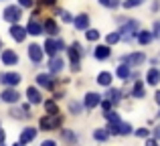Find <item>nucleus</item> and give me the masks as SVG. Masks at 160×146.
<instances>
[{
    "label": "nucleus",
    "mask_w": 160,
    "mask_h": 146,
    "mask_svg": "<svg viewBox=\"0 0 160 146\" xmlns=\"http://www.w3.org/2000/svg\"><path fill=\"white\" fill-rule=\"evenodd\" d=\"M120 39H122V37H120V33H109L106 41H108V45H116V43H118Z\"/></svg>",
    "instance_id": "obj_32"
},
{
    "label": "nucleus",
    "mask_w": 160,
    "mask_h": 146,
    "mask_svg": "<svg viewBox=\"0 0 160 146\" xmlns=\"http://www.w3.org/2000/svg\"><path fill=\"white\" fill-rule=\"evenodd\" d=\"M116 73H118V77H120V79H128V77H130V67L122 63L120 67H118V71H116Z\"/></svg>",
    "instance_id": "obj_25"
},
{
    "label": "nucleus",
    "mask_w": 160,
    "mask_h": 146,
    "mask_svg": "<svg viewBox=\"0 0 160 146\" xmlns=\"http://www.w3.org/2000/svg\"><path fill=\"white\" fill-rule=\"evenodd\" d=\"M99 4H102V6H108V8H116L118 4H120V0H99Z\"/></svg>",
    "instance_id": "obj_34"
},
{
    "label": "nucleus",
    "mask_w": 160,
    "mask_h": 146,
    "mask_svg": "<svg viewBox=\"0 0 160 146\" xmlns=\"http://www.w3.org/2000/svg\"><path fill=\"white\" fill-rule=\"evenodd\" d=\"M63 138H65L67 140V142H71V144H77V138H75V136H73V132H71V130H63Z\"/></svg>",
    "instance_id": "obj_30"
},
{
    "label": "nucleus",
    "mask_w": 160,
    "mask_h": 146,
    "mask_svg": "<svg viewBox=\"0 0 160 146\" xmlns=\"http://www.w3.org/2000/svg\"><path fill=\"white\" fill-rule=\"evenodd\" d=\"M20 16H22V10H20V6H16V4H10V6L4 8V20H8V23L16 24L20 20Z\"/></svg>",
    "instance_id": "obj_3"
},
{
    "label": "nucleus",
    "mask_w": 160,
    "mask_h": 146,
    "mask_svg": "<svg viewBox=\"0 0 160 146\" xmlns=\"http://www.w3.org/2000/svg\"><path fill=\"white\" fill-rule=\"evenodd\" d=\"M73 23H75V28H77V31H85V28L89 27V16L87 14H79V16L73 18Z\"/></svg>",
    "instance_id": "obj_14"
},
{
    "label": "nucleus",
    "mask_w": 160,
    "mask_h": 146,
    "mask_svg": "<svg viewBox=\"0 0 160 146\" xmlns=\"http://www.w3.org/2000/svg\"><path fill=\"white\" fill-rule=\"evenodd\" d=\"M41 146H57V144H55V142H53V140H45V142H43V144H41Z\"/></svg>",
    "instance_id": "obj_43"
},
{
    "label": "nucleus",
    "mask_w": 160,
    "mask_h": 146,
    "mask_svg": "<svg viewBox=\"0 0 160 146\" xmlns=\"http://www.w3.org/2000/svg\"><path fill=\"white\" fill-rule=\"evenodd\" d=\"M28 57H31L32 63L39 65L41 59H43V49H41L39 45H31V47H28Z\"/></svg>",
    "instance_id": "obj_11"
},
{
    "label": "nucleus",
    "mask_w": 160,
    "mask_h": 146,
    "mask_svg": "<svg viewBox=\"0 0 160 146\" xmlns=\"http://www.w3.org/2000/svg\"><path fill=\"white\" fill-rule=\"evenodd\" d=\"M158 116H160V114H158Z\"/></svg>",
    "instance_id": "obj_51"
},
{
    "label": "nucleus",
    "mask_w": 160,
    "mask_h": 146,
    "mask_svg": "<svg viewBox=\"0 0 160 146\" xmlns=\"http://www.w3.org/2000/svg\"><path fill=\"white\" fill-rule=\"evenodd\" d=\"M63 59L61 57H51V59H49V69H51V73H59L63 69Z\"/></svg>",
    "instance_id": "obj_18"
},
{
    "label": "nucleus",
    "mask_w": 160,
    "mask_h": 146,
    "mask_svg": "<svg viewBox=\"0 0 160 146\" xmlns=\"http://www.w3.org/2000/svg\"><path fill=\"white\" fill-rule=\"evenodd\" d=\"M154 134H156V138H160V126H156V130H154Z\"/></svg>",
    "instance_id": "obj_47"
},
{
    "label": "nucleus",
    "mask_w": 160,
    "mask_h": 146,
    "mask_svg": "<svg viewBox=\"0 0 160 146\" xmlns=\"http://www.w3.org/2000/svg\"><path fill=\"white\" fill-rule=\"evenodd\" d=\"M57 49H59V51H63V49H65V43H63L61 39H57Z\"/></svg>",
    "instance_id": "obj_42"
},
{
    "label": "nucleus",
    "mask_w": 160,
    "mask_h": 146,
    "mask_svg": "<svg viewBox=\"0 0 160 146\" xmlns=\"http://www.w3.org/2000/svg\"><path fill=\"white\" fill-rule=\"evenodd\" d=\"M154 37H160V23H156L154 24V33H152Z\"/></svg>",
    "instance_id": "obj_41"
},
{
    "label": "nucleus",
    "mask_w": 160,
    "mask_h": 146,
    "mask_svg": "<svg viewBox=\"0 0 160 146\" xmlns=\"http://www.w3.org/2000/svg\"><path fill=\"white\" fill-rule=\"evenodd\" d=\"M35 4V0H18V6L20 8H31Z\"/></svg>",
    "instance_id": "obj_37"
},
{
    "label": "nucleus",
    "mask_w": 160,
    "mask_h": 146,
    "mask_svg": "<svg viewBox=\"0 0 160 146\" xmlns=\"http://www.w3.org/2000/svg\"><path fill=\"white\" fill-rule=\"evenodd\" d=\"M14 146H24V144H20V142H16V144H14Z\"/></svg>",
    "instance_id": "obj_48"
},
{
    "label": "nucleus",
    "mask_w": 160,
    "mask_h": 146,
    "mask_svg": "<svg viewBox=\"0 0 160 146\" xmlns=\"http://www.w3.org/2000/svg\"><path fill=\"white\" fill-rule=\"evenodd\" d=\"M43 33H49V35H57L59 33V27H57V23H55L53 18H47L45 20V24H43Z\"/></svg>",
    "instance_id": "obj_19"
},
{
    "label": "nucleus",
    "mask_w": 160,
    "mask_h": 146,
    "mask_svg": "<svg viewBox=\"0 0 160 146\" xmlns=\"http://www.w3.org/2000/svg\"><path fill=\"white\" fill-rule=\"evenodd\" d=\"M67 53H69V59H71V69H73V71H79V57H81V47H79V43H73L71 49H67Z\"/></svg>",
    "instance_id": "obj_4"
},
{
    "label": "nucleus",
    "mask_w": 160,
    "mask_h": 146,
    "mask_svg": "<svg viewBox=\"0 0 160 146\" xmlns=\"http://www.w3.org/2000/svg\"><path fill=\"white\" fill-rule=\"evenodd\" d=\"M120 91H118V89H109L108 91V99H109V102H112V103H118V102H120Z\"/></svg>",
    "instance_id": "obj_28"
},
{
    "label": "nucleus",
    "mask_w": 160,
    "mask_h": 146,
    "mask_svg": "<svg viewBox=\"0 0 160 146\" xmlns=\"http://www.w3.org/2000/svg\"><path fill=\"white\" fill-rule=\"evenodd\" d=\"M0 146H4V142H0Z\"/></svg>",
    "instance_id": "obj_49"
},
{
    "label": "nucleus",
    "mask_w": 160,
    "mask_h": 146,
    "mask_svg": "<svg viewBox=\"0 0 160 146\" xmlns=\"http://www.w3.org/2000/svg\"><path fill=\"white\" fill-rule=\"evenodd\" d=\"M154 99H156V103H160V91H156V95H154Z\"/></svg>",
    "instance_id": "obj_46"
},
{
    "label": "nucleus",
    "mask_w": 160,
    "mask_h": 146,
    "mask_svg": "<svg viewBox=\"0 0 160 146\" xmlns=\"http://www.w3.org/2000/svg\"><path fill=\"white\" fill-rule=\"evenodd\" d=\"M146 61V55L144 53H132V55L124 57V65H128V67H136V65H142Z\"/></svg>",
    "instance_id": "obj_5"
},
{
    "label": "nucleus",
    "mask_w": 160,
    "mask_h": 146,
    "mask_svg": "<svg viewBox=\"0 0 160 146\" xmlns=\"http://www.w3.org/2000/svg\"><path fill=\"white\" fill-rule=\"evenodd\" d=\"M136 136L138 138H146V136H148V130H146V128H140V130H136Z\"/></svg>",
    "instance_id": "obj_38"
},
{
    "label": "nucleus",
    "mask_w": 160,
    "mask_h": 146,
    "mask_svg": "<svg viewBox=\"0 0 160 146\" xmlns=\"http://www.w3.org/2000/svg\"><path fill=\"white\" fill-rule=\"evenodd\" d=\"M118 33H120V37L124 41H132L134 37H138V33H140V31H138V23H136V20H128V23H126Z\"/></svg>",
    "instance_id": "obj_2"
},
{
    "label": "nucleus",
    "mask_w": 160,
    "mask_h": 146,
    "mask_svg": "<svg viewBox=\"0 0 160 146\" xmlns=\"http://www.w3.org/2000/svg\"><path fill=\"white\" fill-rule=\"evenodd\" d=\"M61 124H63L61 114H49V116H43V118H41L39 126H41V130H57Z\"/></svg>",
    "instance_id": "obj_1"
},
{
    "label": "nucleus",
    "mask_w": 160,
    "mask_h": 146,
    "mask_svg": "<svg viewBox=\"0 0 160 146\" xmlns=\"http://www.w3.org/2000/svg\"><path fill=\"white\" fill-rule=\"evenodd\" d=\"M102 108L106 112H109V110H112V102H109V99H102Z\"/></svg>",
    "instance_id": "obj_39"
},
{
    "label": "nucleus",
    "mask_w": 160,
    "mask_h": 146,
    "mask_svg": "<svg viewBox=\"0 0 160 146\" xmlns=\"http://www.w3.org/2000/svg\"><path fill=\"white\" fill-rule=\"evenodd\" d=\"M0 98H2V102H6V103H16V102H18V98H20V93L16 89H12V87H8V89L2 91Z\"/></svg>",
    "instance_id": "obj_8"
},
{
    "label": "nucleus",
    "mask_w": 160,
    "mask_h": 146,
    "mask_svg": "<svg viewBox=\"0 0 160 146\" xmlns=\"http://www.w3.org/2000/svg\"><path fill=\"white\" fill-rule=\"evenodd\" d=\"M83 103H85L87 110H93V108H98L99 103H102V95H99V93H93V91H89V93H85V99H83Z\"/></svg>",
    "instance_id": "obj_6"
},
{
    "label": "nucleus",
    "mask_w": 160,
    "mask_h": 146,
    "mask_svg": "<svg viewBox=\"0 0 160 146\" xmlns=\"http://www.w3.org/2000/svg\"><path fill=\"white\" fill-rule=\"evenodd\" d=\"M146 146H158L156 140H146Z\"/></svg>",
    "instance_id": "obj_44"
},
{
    "label": "nucleus",
    "mask_w": 160,
    "mask_h": 146,
    "mask_svg": "<svg viewBox=\"0 0 160 146\" xmlns=\"http://www.w3.org/2000/svg\"><path fill=\"white\" fill-rule=\"evenodd\" d=\"M4 138H6V134H4V132L0 130V142H4Z\"/></svg>",
    "instance_id": "obj_45"
},
{
    "label": "nucleus",
    "mask_w": 160,
    "mask_h": 146,
    "mask_svg": "<svg viewBox=\"0 0 160 146\" xmlns=\"http://www.w3.org/2000/svg\"><path fill=\"white\" fill-rule=\"evenodd\" d=\"M10 37L14 41H18V43H22L24 37H27V28H22L20 24H12L10 27Z\"/></svg>",
    "instance_id": "obj_9"
},
{
    "label": "nucleus",
    "mask_w": 160,
    "mask_h": 146,
    "mask_svg": "<svg viewBox=\"0 0 160 146\" xmlns=\"http://www.w3.org/2000/svg\"><path fill=\"white\" fill-rule=\"evenodd\" d=\"M138 41H140V45H148L150 41H152V33L140 31V33H138Z\"/></svg>",
    "instance_id": "obj_23"
},
{
    "label": "nucleus",
    "mask_w": 160,
    "mask_h": 146,
    "mask_svg": "<svg viewBox=\"0 0 160 146\" xmlns=\"http://www.w3.org/2000/svg\"><path fill=\"white\" fill-rule=\"evenodd\" d=\"M98 83L103 85V87H109V83H112V73H109V71H102L98 75Z\"/></svg>",
    "instance_id": "obj_21"
},
{
    "label": "nucleus",
    "mask_w": 160,
    "mask_h": 146,
    "mask_svg": "<svg viewBox=\"0 0 160 146\" xmlns=\"http://www.w3.org/2000/svg\"><path fill=\"white\" fill-rule=\"evenodd\" d=\"M132 95L134 98H144V83L142 81H136V85L132 89Z\"/></svg>",
    "instance_id": "obj_24"
},
{
    "label": "nucleus",
    "mask_w": 160,
    "mask_h": 146,
    "mask_svg": "<svg viewBox=\"0 0 160 146\" xmlns=\"http://www.w3.org/2000/svg\"><path fill=\"white\" fill-rule=\"evenodd\" d=\"M45 53H47V55L49 57H57V51H59V49H57V41H53V39H47V41H45Z\"/></svg>",
    "instance_id": "obj_17"
},
{
    "label": "nucleus",
    "mask_w": 160,
    "mask_h": 146,
    "mask_svg": "<svg viewBox=\"0 0 160 146\" xmlns=\"http://www.w3.org/2000/svg\"><path fill=\"white\" fill-rule=\"evenodd\" d=\"M85 37H87V41H98L99 39V31H95V28H87Z\"/></svg>",
    "instance_id": "obj_31"
},
{
    "label": "nucleus",
    "mask_w": 160,
    "mask_h": 146,
    "mask_svg": "<svg viewBox=\"0 0 160 146\" xmlns=\"http://www.w3.org/2000/svg\"><path fill=\"white\" fill-rule=\"evenodd\" d=\"M109 47L108 45H99V47H95V51H93V55H95V59H108L109 57Z\"/></svg>",
    "instance_id": "obj_20"
},
{
    "label": "nucleus",
    "mask_w": 160,
    "mask_h": 146,
    "mask_svg": "<svg viewBox=\"0 0 160 146\" xmlns=\"http://www.w3.org/2000/svg\"><path fill=\"white\" fill-rule=\"evenodd\" d=\"M0 49H2V43H0Z\"/></svg>",
    "instance_id": "obj_50"
},
{
    "label": "nucleus",
    "mask_w": 160,
    "mask_h": 146,
    "mask_svg": "<svg viewBox=\"0 0 160 146\" xmlns=\"http://www.w3.org/2000/svg\"><path fill=\"white\" fill-rule=\"evenodd\" d=\"M69 110L73 112V114H79V112H81V106H79L77 102H69Z\"/></svg>",
    "instance_id": "obj_36"
},
{
    "label": "nucleus",
    "mask_w": 160,
    "mask_h": 146,
    "mask_svg": "<svg viewBox=\"0 0 160 146\" xmlns=\"http://www.w3.org/2000/svg\"><path fill=\"white\" fill-rule=\"evenodd\" d=\"M106 120H108L109 124H120V122H122V120H120V116H118L116 112H112V110L106 112Z\"/></svg>",
    "instance_id": "obj_27"
},
{
    "label": "nucleus",
    "mask_w": 160,
    "mask_h": 146,
    "mask_svg": "<svg viewBox=\"0 0 160 146\" xmlns=\"http://www.w3.org/2000/svg\"><path fill=\"white\" fill-rule=\"evenodd\" d=\"M93 138H95V140H102V142H103V140L109 138V132L103 130V128H98V130L93 132Z\"/></svg>",
    "instance_id": "obj_26"
},
{
    "label": "nucleus",
    "mask_w": 160,
    "mask_h": 146,
    "mask_svg": "<svg viewBox=\"0 0 160 146\" xmlns=\"http://www.w3.org/2000/svg\"><path fill=\"white\" fill-rule=\"evenodd\" d=\"M18 63V55L10 49H4L2 51V65H16Z\"/></svg>",
    "instance_id": "obj_10"
},
{
    "label": "nucleus",
    "mask_w": 160,
    "mask_h": 146,
    "mask_svg": "<svg viewBox=\"0 0 160 146\" xmlns=\"http://www.w3.org/2000/svg\"><path fill=\"white\" fill-rule=\"evenodd\" d=\"M41 4H43V6H53L55 2H57V0H39Z\"/></svg>",
    "instance_id": "obj_40"
},
{
    "label": "nucleus",
    "mask_w": 160,
    "mask_h": 146,
    "mask_svg": "<svg viewBox=\"0 0 160 146\" xmlns=\"http://www.w3.org/2000/svg\"><path fill=\"white\" fill-rule=\"evenodd\" d=\"M37 83H39L41 87H45V89H53L55 87V81L51 79V75H47V73H41L39 77H37Z\"/></svg>",
    "instance_id": "obj_13"
},
{
    "label": "nucleus",
    "mask_w": 160,
    "mask_h": 146,
    "mask_svg": "<svg viewBox=\"0 0 160 146\" xmlns=\"http://www.w3.org/2000/svg\"><path fill=\"white\" fill-rule=\"evenodd\" d=\"M45 108H47V112L49 114H59V108H57V103L51 102V99H47L45 102Z\"/></svg>",
    "instance_id": "obj_29"
},
{
    "label": "nucleus",
    "mask_w": 160,
    "mask_h": 146,
    "mask_svg": "<svg viewBox=\"0 0 160 146\" xmlns=\"http://www.w3.org/2000/svg\"><path fill=\"white\" fill-rule=\"evenodd\" d=\"M0 81H2L4 85H8V87H14V85H18V83H20V75L14 73V71L2 73V75H0Z\"/></svg>",
    "instance_id": "obj_7"
},
{
    "label": "nucleus",
    "mask_w": 160,
    "mask_h": 146,
    "mask_svg": "<svg viewBox=\"0 0 160 146\" xmlns=\"http://www.w3.org/2000/svg\"><path fill=\"white\" fill-rule=\"evenodd\" d=\"M57 14L61 16V18L65 20V23H73V16H71V14H69L67 10H57Z\"/></svg>",
    "instance_id": "obj_35"
},
{
    "label": "nucleus",
    "mask_w": 160,
    "mask_h": 146,
    "mask_svg": "<svg viewBox=\"0 0 160 146\" xmlns=\"http://www.w3.org/2000/svg\"><path fill=\"white\" fill-rule=\"evenodd\" d=\"M146 81H148L150 85H156V83L160 81V71L158 69H150L148 75H146Z\"/></svg>",
    "instance_id": "obj_22"
},
{
    "label": "nucleus",
    "mask_w": 160,
    "mask_h": 146,
    "mask_svg": "<svg viewBox=\"0 0 160 146\" xmlns=\"http://www.w3.org/2000/svg\"><path fill=\"white\" fill-rule=\"evenodd\" d=\"M27 98L31 103H43V95H41L39 89H35V87H28L27 89Z\"/></svg>",
    "instance_id": "obj_15"
},
{
    "label": "nucleus",
    "mask_w": 160,
    "mask_h": 146,
    "mask_svg": "<svg viewBox=\"0 0 160 146\" xmlns=\"http://www.w3.org/2000/svg\"><path fill=\"white\" fill-rule=\"evenodd\" d=\"M144 0H124V8H134V6H140Z\"/></svg>",
    "instance_id": "obj_33"
},
{
    "label": "nucleus",
    "mask_w": 160,
    "mask_h": 146,
    "mask_svg": "<svg viewBox=\"0 0 160 146\" xmlns=\"http://www.w3.org/2000/svg\"><path fill=\"white\" fill-rule=\"evenodd\" d=\"M27 35H32V37L43 35V24H39L35 18H31V20H28V24H27Z\"/></svg>",
    "instance_id": "obj_12"
},
{
    "label": "nucleus",
    "mask_w": 160,
    "mask_h": 146,
    "mask_svg": "<svg viewBox=\"0 0 160 146\" xmlns=\"http://www.w3.org/2000/svg\"><path fill=\"white\" fill-rule=\"evenodd\" d=\"M35 136H37L35 128H24L22 134H20V144H28L31 140H35Z\"/></svg>",
    "instance_id": "obj_16"
}]
</instances>
